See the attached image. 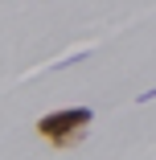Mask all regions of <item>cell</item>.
Returning <instances> with one entry per match:
<instances>
[{
    "mask_svg": "<svg viewBox=\"0 0 156 160\" xmlns=\"http://www.w3.org/2000/svg\"><path fill=\"white\" fill-rule=\"evenodd\" d=\"M90 123H95V111L90 107H66V111H49L37 119V136L53 148V152H66L74 144L86 140Z\"/></svg>",
    "mask_w": 156,
    "mask_h": 160,
    "instance_id": "obj_1",
    "label": "cell"
},
{
    "mask_svg": "<svg viewBox=\"0 0 156 160\" xmlns=\"http://www.w3.org/2000/svg\"><path fill=\"white\" fill-rule=\"evenodd\" d=\"M148 99H156V86L152 90H140V103H148Z\"/></svg>",
    "mask_w": 156,
    "mask_h": 160,
    "instance_id": "obj_2",
    "label": "cell"
}]
</instances>
